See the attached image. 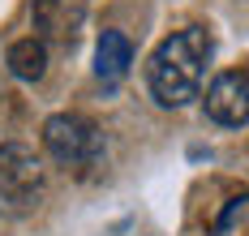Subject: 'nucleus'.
Returning a JSON list of instances; mask_svg holds the SVG:
<instances>
[{
	"label": "nucleus",
	"mask_w": 249,
	"mask_h": 236,
	"mask_svg": "<svg viewBox=\"0 0 249 236\" xmlns=\"http://www.w3.org/2000/svg\"><path fill=\"white\" fill-rule=\"evenodd\" d=\"M215 56V39L202 26H185L168 34L146 60V86L159 107H185L202 95L206 65Z\"/></svg>",
	"instance_id": "1"
},
{
	"label": "nucleus",
	"mask_w": 249,
	"mask_h": 236,
	"mask_svg": "<svg viewBox=\"0 0 249 236\" xmlns=\"http://www.w3.org/2000/svg\"><path fill=\"white\" fill-rule=\"evenodd\" d=\"M48 189L43 159L22 142L0 146V219H26L35 215Z\"/></svg>",
	"instance_id": "2"
},
{
	"label": "nucleus",
	"mask_w": 249,
	"mask_h": 236,
	"mask_svg": "<svg viewBox=\"0 0 249 236\" xmlns=\"http://www.w3.org/2000/svg\"><path fill=\"white\" fill-rule=\"evenodd\" d=\"M43 151L60 168H90L103 159V133L90 116L77 112H56L43 120Z\"/></svg>",
	"instance_id": "3"
},
{
	"label": "nucleus",
	"mask_w": 249,
	"mask_h": 236,
	"mask_svg": "<svg viewBox=\"0 0 249 236\" xmlns=\"http://www.w3.org/2000/svg\"><path fill=\"white\" fill-rule=\"evenodd\" d=\"M30 22H35V39L43 48L73 52L82 26H86V0H35Z\"/></svg>",
	"instance_id": "4"
},
{
	"label": "nucleus",
	"mask_w": 249,
	"mask_h": 236,
	"mask_svg": "<svg viewBox=\"0 0 249 236\" xmlns=\"http://www.w3.org/2000/svg\"><path fill=\"white\" fill-rule=\"evenodd\" d=\"M206 116L224 129H241L249 125V73L245 69H228L206 86Z\"/></svg>",
	"instance_id": "5"
},
{
	"label": "nucleus",
	"mask_w": 249,
	"mask_h": 236,
	"mask_svg": "<svg viewBox=\"0 0 249 236\" xmlns=\"http://www.w3.org/2000/svg\"><path fill=\"white\" fill-rule=\"evenodd\" d=\"M133 65V43L124 39L121 30H103L99 43H95V78L103 86H116Z\"/></svg>",
	"instance_id": "6"
},
{
	"label": "nucleus",
	"mask_w": 249,
	"mask_h": 236,
	"mask_svg": "<svg viewBox=\"0 0 249 236\" xmlns=\"http://www.w3.org/2000/svg\"><path fill=\"white\" fill-rule=\"evenodd\" d=\"M9 73L18 82H39L48 73V48L30 34V39H18L13 48H9Z\"/></svg>",
	"instance_id": "7"
},
{
	"label": "nucleus",
	"mask_w": 249,
	"mask_h": 236,
	"mask_svg": "<svg viewBox=\"0 0 249 236\" xmlns=\"http://www.w3.org/2000/svg\"><path fill=\"white\" fill-rule=\"evenodd\" d=\"M211 236H249V198H232V202L219 210Z\"/></svg>",
	"instance_id": "8"
}]
</instances>
